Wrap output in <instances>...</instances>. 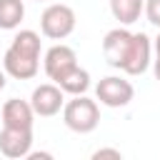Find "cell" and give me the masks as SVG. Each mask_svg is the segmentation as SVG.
Returning a JSON list of instances; mask_svg holds the SVG:
<instances>
[{"mask_svg": "<svg viewBox=\"0 0 160 160\" xmlns=\"http://www.w3.org/2000/svg\"><path fill=\"white\" fill-rule=\"evenodd\" d=\"M40 35L35 30H20L2 52V68L15 80H32L40 70Z\"/></svg>", "mask_w": 160, "mask_h": 160, "instance_id": "obj_1", "label": "cell"}, {"mask_svg": "<svg viewBox=\"0 0 160 160\" xmlns=\"http://www.w3.org/2000/svg\"><path fill=\"white\" fill-rule=\"evenodd\" d=\"M62 122L80 135L92 132L100 125V105L98 100L88 98V95H72V100H68L62 105Z\"/></svg>", "mask_w": 160, "mask_h": 160, "instance_id": "obj_2", "label": "cell"}, {"mask_svg": "<svg viewBox=\"0 0 160 160\" xmlns=\"http://www.w3.org/2000/svg\"><path fill=\"white\" fill-rule=\"evenodd\" d=\"M75 10L65 2H50L40 15V32L50 40H65L75 30Z\"/></svg>", "mask_w": 160, "mask_h": 160, "instance_id": "obj_3", "label": "cell"}, {"mask_svg": "<svg viewBox=\"0 0 160 160\" xmlns=\"http://www.w3.org/2000/svg\"><path fill=\"white\" fill-rule=\"evenodd\" d=\"M132 98H135L132 82L120 75L100 78V82L95 85V100H100V105L105 108H125L132 102Z\"/></svg>", "mask_w": 160, "mask_h": 160, "instance_id": "obj_4", "label": "cell"}, {"mask_svg": "<svg viewBox=\"0 0 160 160\" xmlns=\"http://www.w3.org/2000/svg\"><path fill=\"white\" fill-rule=\"evenodd\" d=\"M30 105H32V110H35L38 118H52L65 105V90L58 82H42V85H38L32 90Z\"/></svg>", "mask_w": 160, "mask_h": 160, "instance_id": "obj_5", "label": "cell"}, {"mask_svg": "<svg viewBox=\"0 0 160 160\" xmlns=\"http://www.w3.org/2000/svg\"><path fill=\"white\" fill-rule=\"evenodd\" d=\"M150 62H152V40L145 32H132V42L120 70L125 75H142L150 68Z\"/></svg>", "mask_w": 160, "mask_h": 160, "instance_id": "obj_6", "label": "cell"}, {"mask_svg": "<svg viewBox=\"0 0 160 160\" xmlns=\"http://www.w3.org/2000/svg\"><path fill=\"white\" fill-rule=\"evenodd\" d=\"M130 42H132V32L128 30V25H120V28H112L105 32L102 38V55L108 60L110 68H122L125 58H128V50H130Z\"/></svg>", "mask_w": 160, "mask_h": 160, "instance_id": "obj_7", "label": "cell"}, {"mask_svg": "<svg viewBox=\"0 0 160 160\" xmlns=\"http://www.w3.org/2000/svg\"><path fill=\"white\" fill-rule=\"evenodd\" d=\"M32 150V128H5L0 130V152L5 158L20 160Z\"/></svg>", "mask_w": 160, "mask_h": 160, "instance_id": "obj_8", "label": "cell"}, {"mask_svg": "<svg viewBox=\"0 0 160 160\" xmlns=\"http://www.w3.org/2000/svg\"><path fill=\"white\" fill-rule=\"evenodd\" d=\"M78 65V55H75V50L70 48V45H65V42H58V45H52V48H48L45 50V58H42V68H45V75L55 82V80H60L70 68H75Z\"/></svg>", "mask_w": 160, "mask_h": 160, "instance_id": "obj_9", "label": "cell"}, {"mask_svg": "<svg viewBox=\"0 0 160 160\" xmlns=\"http://www.w3.org/2000/svg\"><path fill=\"white\" fill-rule=\"evenodd\" d=\"M35 110L30 105V100H20V98H10L2 105L0 120L5 128H32L35 125Z\"/></svg>", "mask_w": 160, "mask_h": 160, "instance_id": "obj_10", "label": "cell"}, {"mask_svg": "<svg viewBox=\"0 0 160 160\" xmlns=\"http://www.w3.org/2000/svg\"><path fill=\"white\" fill-rule=\"evenodd\" d=\"M110 2V12L120 25H132L140 20L142 10H145V0H108Z\"/></svg>", "mask_w": 160, "mask_h": 160, "instance_id": "obj_11", "label": "cell"}, {"mask_svg": "<svg viewBox=\"0 0 160 160\" xmlns=\"http://www.w3.org/2000/svg\"><path fill=\"white\" fill-rule=\"evenodd\" d=\"M68 95H85L88 90H90V72L85 70V68H80V65H75V68H70L60 80H55Z\"/></svg>", "mask_w": 160, "mask_h": 160, "instance_id": "obj_12", "label": "cell"}, {"mask_svg": "<svg viewBox=\"0 0 160 160\" xmlns=\"http://www.w3.org/2000/svg\"><path fill=\"white\" fill-rule=\"evenodd\" d=\"M22 18H25V2L22 0H0V30L20 28Z\"/></svg>", "mask_w": 160, "mask_h": 160, "instance_id": "obj_13", "label": "cell"}, {"mask_svg": "<svg viewBox=\"0 0 160 160\" xmlns=\"http://www.w3.org/2000/svg\"><path fill=\"white\" fill-rule=\"evenodd\" d=\"M142 12H145L150 25L160 28V0H145V10Z\"/></svg>", "mask_w": 160, "mask_h": 160, "instance_id": "obj_14", "label": "cell"}, {"mask_svg": "<svg viewBox=\"0 0 160 160\" xmlns=\"http://www.w3.org/2000/svg\"><path fill=\"white\" fill-rule=\"evenodd\" d=\"M100 158H115V160H120L122 152H120L118 148H98V150L92 152V160H100Z\"/></svg>", "mask_w": 160, "mask_h": 160, "instance_id": "obj_15", "label": "cell"}, {"mask_svg": "<svg viewBox=\"0 0 160 160\" xmlns=\"http://www.w3.org/2000/svg\"><path fill=\"white\" fill-rule=\"evenodd\" d=\"M152 72H155V80L160 82V55H155V60H152Z\"/></svg>", "mask_w": 160, "mask_h": 160, "instance_id": "obj_16", "label": "cell"}, {"mask_svg": "<svg viewBox=\"0 0 160 160\" xmlns=\"http://www.w3.org/2000/svg\"><path fill=\"white\" fill-rule=\"evenodd\" d=\"M8 85V72H5V68H0V90Z\"/></svg>", "mask_w": 160, "mask_h": 160, "instance_id": "obj_17", "label": "cell"}, {"mask_svg": "<svg viewBox=\"0 0 160 160\" xmlns=\"http://www.w3.org/2000/svg\"><path fill=\"white\" fill-rule=\"evenodd\" d=\"M152 50H155V55H160V32H158V38L152 40Z\"/></svg>", "mask_w": 160, "mask_h": 160, "instance_id": "obj_18", "label": "cell"}, {"mask_svg": "<svg viewBox=\"0 0 160 160\" xmlns=\"http://www.w3.org/2000/svg\"><path fill=\"white\" fill-rule=\"evenodd\" d=\"M35 2H45V0H35Z\"/></svg>", "mask_w": 160, "mask_h": 160, "instance_id": "obj_19", "label": "cell"}, {"mask_svg": "<svg viewBox=\"0 0 160 160\" xmlns=\"http://www.w3.org/2000/svg\"><path fill=\"white\" fill-rule=\"evenodd\" d=\"M0 112H2V108H0Z\"/></svg>", "mask_w": 160, "mask_h": 160, "instance_id": "obj_20", "label": "cell"}]
</instances>
